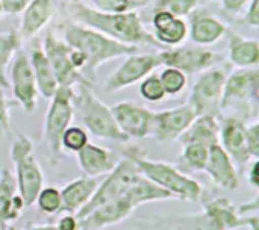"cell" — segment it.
Returning a JSON list of instances; mask_svg holds the SVG:
<instances>
[{
    "label": "cell",
    "mask_w": 259,
    "mask_h": 230,
    "mask_svg": "<svg viewBox=\"0 0 259 230\" xmlns=\"http://www.w3.org/2000/svg\"><path fill=\"white\" fill-rule=\"evenodd\" d=\"M67 12L76 20V23L91 27L118 42L129 45H150L161 47L155 36L146 30L141 17L138 12H121V14H108L100 12L82 2L68 3Z\"/></svg>",
    "instance_id": "1"
},
{
    "label": "cell",
    "mask_w": 259,
    "mask_h": 230,
    "mask_svg": "<svg viewBox=\"0 0 259 230\" xmlns=\"http://www.w3.org/2000/svg\"><path fill=\"white\" fill-rule=\"evenodd\" d=\"M165 200H173L171 194L140 174L123 196L109 200L93 209L85 217L77 218L79 230H105L111 226H117L134 215L140 206Z\"/></svg>",
    "instance_id": "2"
},
{
    "label": "cell",
    "mask_w": 259,
    "mask_h": 230,
    "mask_svg": "<svg viewBox=\"0 0 259 230\" xmlns=\"http://www.w3.org/2000/svg\"><path fill=\"white\" fill-rule=\"evenodd\" d=\"M64 41L82 56V74L91 83L96 82L97 68L102 64L138 53V47L118 42L91 27L82 26L71 20L65 21L64 24Z\"/></svg>",
    "instance_id": "3"
},
{
    "label": "cell",
    "mask_w": 259,
    "mask_h": 230,
    "mask_svg": "<svg viewBox=\"0 0 259 230\" xmlns=\"http://www.w3.org/2000/svg\"><path fill=\"white\" fill-rule=\"evenodd\" d=\"M121 156L129 158L138 168L140 174H143L156 187L165 190L168 194H171L173 199L190 203L202 202L205 194L203 185L190 174H185L181 170H178L175 164L150 159L146 155V152L141 150L138 146L124 147Z\"/></svg>",
    "instance_id": "4"
},
{
    "label": "cell",
    "mask_w": 259,
    "mask_h": 230,
    "mask_svg": "<svg viewBox=\"0 0 259 230\" xmlns=\"http://www.w3.org/2000/svg\"><path fill=\"white\" fill-rule=\"evenodd\" d=\"M259 102V70L238 68L228 74L220 102V115L226 114L244 123L255 117Z\"/></svg>",
    "instance_id": "5"
},
{
    "label": "cell",
    "mask_w": 259,
    "mask_h": 230,
    "mask_svg": "<svg viewBox=\"0 0 259 230\" xmlns=\"http://www.w3.org/2000/svg\"><path fill=\"white\" fill-rule=\"evenodd\" d=\"M74 112H77L83 129L94 136L121 144L129 141L120 130L111 108L93 93L91 85H77V93H74Z\"/></svg>",
    "instance_id": "6"
},
{
    "label": "cell",
    "mask_w": 259,
    "mask_h": 230,
    "mask_svg": "<svg viewBox=\"0 0 259 230\" xmlns=\"http://www.w3.org/2000/svg\"><path fill=\"white\" fill-rule=\"evenodd\" d=\"M74 93V88L58 86L52 99H49L50 103L46 112L42 140L46 147V156L52 167H58L62 159L61 138L65 129L71 126L73 117L76 114Z\"/></svg>",
    "instance_id": "7"
},
{
    "label": "cell",
    "mask_w": 259,
    "mask_h": 230,
    "mask_svg": "<svg viewBox=\"0 0 259 230\" xmlns=\"http://www.w3.org/2000/svg\"><path fill=\"white\" fill-rule=\"evenodd\" d=\"M9 156L14 164V177L17 182V190L24 202L26 208L33 206L38 193L44 188V173L38 164L33 152L32 140L17 132L12 140Z\"/></svg>",
    "instance_id": "8"
},
{
    "label": "cell",
    "mask_w": 259,
    "mask_h": 230,
    "mask_svg": "<svg viewBox=\"0 0 259 230\" xmlns=\"http://www.w3.org/2000/svg\"><path fill=\"white\" fill-rule=\"evenodd\" d=\"M226 67H211L202 71L200 77L193 85L188 97V105L196 115H214L220 117V102L223 96L225 82L228 77Z\"/></svg>",
    "instance_id": "9"
},
{
    "label": "cell",
    "mask_w": 259,
    "mask_h": 230,
    "mask_svg": "<svg viewBox=\"0 0 259 230\" xmlns=\"http://www.w3.org/2000/svg\"><path fill=\"white\" fill-rule=\"evenodd\" d=\"M138 176H140V171L135 167V164L129 158L121 156L117 165L114 167V170L108 173L103 180H100L91 200L82 208V211L76 217L82 218L87 214H90L93 209L99 208L100 205L123 196Z\"/></svg>",
    "instance_id": "10"
},
{
    "label": "cell",
    "mask_w": 259,
    "mask_h": 230,
    "mask_svg": "<svg viewBox=\"0 0 259 230\" xmlns=\"http://www.w3.org/2000/svg\"><path fill=\"white\" fill-rule=\"evenodd\" d=\"M42 52L53 70L56 82L59 86L74 88L77 85H91L90 80L83 77V74L73 65L71 62V47L61 38H58L53 32H47L42 39Z\"/></svg>",
    "instance_id": "11"
},
{
    "label": "cell",
    "mask_w": 259,
    "mask_h": 230,
    "mask_svg": "<svg viewBox=\"0 0 259 230\" xmlns=\"http://www.w3.org/2000/svg\"><path fill=\"white\" fill-rule=\"evenodd\" d=\"M9 86L15 103L21 106L26 114H33L38 102V86L29 62V56L23 52H17L11 61L9 71Z\"/></svg>",
    "instance_id": "12"
},
{
    "label": "cell",
    "mask_w": 259,
    "mask_h": 230,
    "mask_svg": "<svg viewBox=\"0 0 259 230\" xmlns=\"http://www.w3.org/2000/svg\"><path fill=\"white\" fill-rule=\"evenodd\" d=\"M161 65L158 53H143V55H129L126 61L105 80L103 91L105 93H115L124 88H129L149 74H152Z\"/></svg>",
    "instance_id": "13"
},
{
    "label": "cell",
    "mask_w": 259,
    "mask_h": 230,
    "mask_svg": "<svg viewBox=\"0 0 259 230\" xmlns=\"http://www.w3.org/2000/svg\"><path fill=\"white\" fill-rule=\"evenodd\" d=\"M161 65L173 67L188 74L202 73L214 67L219 61L215 52L202 45H182L165 49L158 53Z\"/></svg>",
    "instance_id": "14"
},
{
    "label": "cell",
    "mask_w": 259,
    "mask_h": 230,
    "mask_svg": "<svg viewBox=\"0 0 259 230\" xmlns=\"http://www.w3.org/2000/svg\"><path fill=\"white\" fill-rule=\"evenodd\" d=\"M132 230H223V227L205 211L194 214H170L140 217Z\"/></svg>",
    "instance_id": "15"
},
{
    "label": "cell",
    "mask_w": 259,
    "mask_h": 230,
    "mask_svg": "<svg viewBox=\"0 0 259 230\" xmlns=\"http://www.w3.org/2000/svg\"><path fill=\"white\" fill-rule=\"evenodd\" d=\"M196 117H197L196 112L188 103L171 109L155 112L150 136L162 144L175 143L190 127V124L194 121Z\"/></svg>",
    "instance_id": "16"
},
{
    "label": "cell",
    "mask_w": 259,
    "mask_h": 230,
    "mask_svg": "<svg viewBox=\"0 0 259 230\" xmlns=\"http://www.w3.org/2000/svg\"><path fill=\"white\" fill-rule=\"evenodd\" d=\"M120 130L129 140H144L152 133L153 111L135 102L124 100L111 108Z\"/></svg>",
    "instance_id": "17"
},
{
    "label": "cell",
    "mask_w": 259,
    "mask_h": 230,
    "mask_svg": "<svg viewBox=\"0 0 259 230\" xmlns=\"http://www.w3.org/2000/svg\"><path fill=\"white\" fill-rule=\"evenodd\" d=\"M219 144L234 161L237 168L244 170L252 161L246 147V123L231 115L219 117Z\"/></svg>",
    "instance_id": "18"
},
{
    "label": "cell",
    "mask_w": 259,
    "mask_h": 230,
    "mask_svg": "<svg viewBox=\"0 0 259 230\" xmlns=\"http://www.w3.org/2000/svg\"><path fill=\"white\" fill-rule=\"evenodd\" d=\"M205 173L209 176L212 183L223 191H237L240 188L238 168L220 144L209 147Z\"/></svg>",
    "instance_id": "19"
},
{
    "label": "cell",
    "mask_w": 259,
    "mask_h": 230,
    "mask_svg": "<svg viewBox=\"0 0 259 230\" xmlns=\"http://www.w3.org/2000/svg\"><path fill=\"white\" fill-rule=\"evenodd\" d=\"M188 17V33L196 45H212L219 42L228 32L226 24L206 9L196 8Z\"/></svg>",
    "instance_id": "20"
},
{
    "label": "cell",
    "mask_w": 259,
    "mask_h": 230,
    "mask_svg": "<svg viewBox=\"0 0 259 230\" xmlns=\"http://www.w3.org/2000/svg\"><path fill=\"white\" fill-rule=\"evenodd\" d=\"M26 209L23 199L18 194L14 173L5 167L0 171V230L12 226Z\"/></svg>",
    "instance_id": "21"
},
{
    "label": "cell",
    "mask_w": 259,
    "mask_h": 230,
    "mask_svg": "<svg viewBox=\"0 0 259 230\" xmlns=\"http://www.w3.org/2000/svg\"><path fill=\"white\" fill-rule=\"evenodd\" d=\"M77 165L83 176L90 177H102L114 170L120 158L106 147L88 143L82 150L76 153Z\"/></svg>",
    "instance_id": "22"
},
{
    "label": "cell",
    "mask_w": 259,
    "mask_h": 230,
    "mask_svg": "<svg viewBox=\"0 0 259 230\" xmlns=\"http://www.w3.org/2000/svg\"><path fill=\"white\" fill-rule=\"evenodd\" d=\"M53 15L55 0H30V3L21 12V20L17 32L21 42L35 38L50 23Z\"/></svg>",
    "instance_id": "23"
},
{
    "label": "cell",
    "mask_w": 259,
    "mask_h": 230,
    "mask_svg": "<svg viewBox=\"0 0 259 230\" xmlns=\"http://www.w3.org/2000/svg\"><path fill=\"white\" fill-rule=\"evenodd\" d=\"M99 183H100V177L82 176L64 185L61 188L62 212L77 215L82 211V208L91 200Z\"/></svg>",
    "instance_id": "24"
},
{
    "label": "cell",
    "mask_w": 259,
    "mask_h": 230,
    "mask_svg": "<svg viewBox=\"0 0 259 230\" xmlns=\"http://www.w3.org/2000/svg\"><path fill=\"white\" fill-rule=\"evenodd\" d=\"M152 26L155 30L153 36L161 45L176 47L182 44L188 36V24L185 20L168 12H153Z\"/></svg>",
    "instance_id": "25"
},
{
    "label": "cell",
    "mask_w": 259,
    "mask_h": 230,
    "mask_svg": "<svg viewBox=\"0 0 259 230\" xmlns=\"http://www.w3.org/2000/svg\"><path fill=\"white\" fill-rule=\"evenodd\" d=\"M229 61L238 68H253L259 64V44L256 39L246 38L240 33L228 30Z\"/></svg>",
    "instance_id": "26"
},
{
    "label": "cell",
    "mask_w": 259,
    "mask_h": 230,
    "mask_svg": "<svg viewBox=\"0 0 259 230\" xmlns=\"http://www.w3.org/2000/svg\"><path fill=\"white\" fill-rule=\"evenodd\" d=\"M219 117L214 115H199L190 124V127L179 138L181 144H202L205 147H212L219 144Z\"/></svg>",
    "instance_id": "27"
},
{
    "label": "cell",
    "mask_w": 259,
    "mask_h": 230,
    "mask_svg": "<svg viewBox=\"0 0 259 230\" xmlns=\"http://www.w3.org/2000/svg\"><path fill=\"white\" fill-rule=\"evenodd\" d=\"M29 62L36 80V86H38V94L44 99H52V96L55 94V91L58 89V82L56 77L53 74V70L42 52L41 47H33L30 55H29Z\"/></svg>",
    "instance_id": "28"
},
{
    "label": "cell",
    "mask_w": 259,
    "mask_h": 230,
    "mask_svg": "<svg viewBox=\"0 0 259 230\" xmlns=\"http://www.w3.org/2000/svg\"><path fill=\"white\" fill-rule=\"evenodd\" d=\"M209 149L202 144H182V152L178 156L176 168L185 174L205 171Z\"/></svg>",
    "instance_id": "29"
},
{
    "label": "cell",
    "mask_w": 259,
    "mask_h": 230,
    "mask_svg": "<svg viewBox=\"0 0 259 230\" xmlns=\"http://www.w3.org/2000/svg\"><path fill=\"white\" fill-rule=\"evenodd\" d=\"M21 39L17 30L0 32V88H9V82L6 79V68L11 64L15 53L20 50Z\"/></svg>",
    "instance_id": "30"
},
{
    "label": "cell",
    "mask_w": 259,
    "mask_h": 230,
    "mask_svg": "<svg viewBox=\"0 0 259 230\" xmlns=\"http://www.w3.org/2000/svg\"><path fill=\"white\" fill-rule=\"evenodd\" d=\"M33 205H36L39 212L44 215H56L62 212L61 190L58 187H44L38 193Z\"/></svg>",
    "instance_id": "31"
},
{
    "label": "cell",
    "mask_w": 259,
    "mask_h": 230,
    "mask_svg": "<svg viewBox=\"0 0 259 230\" xmlns=\"http://www.w3.org/2000/svg\"><path fill=\"white\" fill-rule=\"evenodd\" d=\"M159 80L162 83V88L165 91V96L170 97H176L179 94L184 93V89L187 88L188 83V76L173 67H165L161 74H159Z\"/></svg>",
    "instance_id": "32"
},
{
    "label": "cell",
    "mask_w": 259,
    "mask_h": 230,
    "mask_svg": "<svg viewBox=\"0 0 259 230\" xmlns=\"http://www.w3.org/2000/svg\"><path fill=\"white\" fill-rule=\"evenodd\" d=\"M90 143V135L82 126H70L61 138V149L68 153H77Z\"/></svg>",
    "instance_id": "33"
},
{
    "label": "cell",
    "mask_w": 259,
    "mask_h": 230,
    "mask_svg": "<svg viewBox=\"0 0 259 230\" xmlns=\"http://www.w3.org/2000/svg\"><path fill=\"white\" fill-rule=\"evenodd\" d=\"M196 8H199V0H156L153 5V12H168L175 17H188Z\"/></svg>",
    "instance_id": "34"
},
{
    "label": "cell",
    "mask_w": 259,
    "mask_h": 230,
    "mask_svg": "<svg viewBox=\"0 0 259 230\" xmlns=\"http://www.w3.org/2000/svg\"><path fill=\"white\" fill-rule=\"evenodd\" d=\"M90 2L93 3L91 8L108 14L131 12L144 5L143 0H90Z\"/></svg>",
    "instance_id": "35"
},
{
    "label": "cell",
    "mask_w": 259,
    "mask_h": 230,
    "mask_svg": "<svg viewBox=\"0 0 259 230\" xmlns=\"http://www.w3.org/2000/svg\"><path fill=\"white\" fill-rule=\"evenodd\" d=\"M140 96L152 103L161 102L167 97L158 74H149L146 79L140 82Z\"/></svg>",
    "instance_id": "36"
},
{
    "label": "cell",
    "mask_w": 259,
    "mask_h": 230,
    "mask_svg": "<svg viewBox=\"0 0 259 230\" xmlns=\"http://www.w3.org/2000/svg\"><path fill=\"white\" fill-rule=\"evenodd\" d=\"M17 103L12 100H8L3 89H0V138L5 136L11 130V115L9 111L15 106Z\"/></svg>",
    "instance_id": "37"
},
{
    "label": "cell",
    "mask_w": 259,
    "mask_h": 230,
    "mask_svg": "<svg viewBox=\"0 0 259 230\" xmlns=\"http://www.w3.org/2000/svg\"><path fill=\"white\" fill-rule=\"evenodd\" d=\"M246 147L252 159H259V123L246 126Z\"/></svg>",
    "instance_id": "38"
},
{
    "label": "cell",
    "mask_w": 259,
    "mask_h": 230,
    "mask_svg": "<svg viewBox=\"0 0 259 230\" xmlns=\"http://www.w3.org/2000/svg\"><path fill=\"white\" fill-rule=\"evenodd\" d=\"M0 3L3 8V14L17 15L23 12V9L30 3V0H0Z\"/></svg>",
    "instance_id": "39"
},
{
    "label": "cell",
    "mask_w": 259,
    "mask_h": 230,
    "mask_svg": "<svg viewBox=\"0 0 259 230\" xmlns=\"http://www.w3.org/2000/svg\"><path fill=\"white\" fill-rule=\"evenodd\" d=\"M244 21L247 26L256 29L259 26V0H250L247 6V12L244 17Z\"/></svg>",
    "instance_id": "40"
},
{
    "label": "cell",
    "mask_w": 259,
    "mask_h": 230,
    "mask_svg": "<svg viewBox=\"0 0 259 230\" xmlns=\"http://www.w3.org/2000/svg\"><path fill=\"white\" fill-rule=\"evenodd\" d=\"M58 230H79V220L74 214H65L55 224Z\"/></svg>",
    "instance_id": "41"
},
{
    "label": "cell",
    "mask_w": 259,
    "mask_h": 230,
    "mask_svg": "<svg viewBox=\"0 0 259 230\" xmlns=\"http://www.w3.org/2000/svg\"><path fill=\"white\" fill-rule=\"evenodd\" d=\"M258 165H259L258 159H252L250 167L247 168V183H249L255 191H258V188H259Z\"/></svg>",
    "instance_id": "42"
},
{
    "label": "cell",
    "mask_w": 259,
    "mask_h": 230,
    "mask_svg": "<svg viewBox=\"0 0 259 230\" xmlns=\"http://www.w3.org/2000/svg\"><path fill=\"white\" fill-rule=\"evenodd\" d=\"M250 0H222V8L226 11V12H231V14H237L240 12L246 5H249Z\"/></svg>",
    "instance_id": "43"
},
{
    "label": "cell",
    "mask_w": 259,
    "mask_h": 230,
    "mask_svg": "<svg viewBox=\"0 0 259 230\" xmlns=\"http://www.w3.org/2000/svg\"><path fill=\"white\" fill-rule=\"evenodd\" d=\"M258 196H256L255 199H252V200L243 203V205H241L240 208H237V209H238V214H240V215L246 217V215H256V214H258Z\"/></svg>",
    "instance_id": "44"
},
{
    "label": "cell",
    "mask_w": 259,
    "mask_h": 230,
    "mask_svg": "<svg viewBox=\"0 0 259 230\" xmlns=\"http://www.w3.org/2000/svg\"><path fill=\"white\" fill-rule=\"evenodd\" d=\"M23 230H58L53 224H27Z\"/></svg>",
    "instance_id": "45"
},
{
    "label": "cell",
    "mask_w": 259,
    "mask_h": 230,
    "mask_svg": "<svg viewBox=\"0 0 259 230\" xmlns=\"http://www.w3.org/2000/svg\"><path fill=\"white\" fill-rule=\"evenodd\" d=\"M64 5H68V3H76V2H80V0H61Z\"/></svg>",
    "instance_id": "46"
},
{
    "label": "cell",
    "mask_w": 259,
    "mask_h": 230,
    "mask_svg": "<svg viewBox=\"0 0 259 230\" xmlns=\"http://www.w3.org/2000/svg\"><path fill=\"white\" fill-rule=\"evenodd\" d=\"M3 15V8H2V3H0V17Z\"/></svg>",
    "instance_id": "47"
},
{
    "label": "cell",
    "mask_w": 259,
    "mask_h": 230,
    "mask_svg": "<svg viewBox=\"0 0 259 230\" xmlns=\"http://www.w3.org/2000/svg\"><path fill=\"white\" fill-rule=\"evenodd\" d=\"M6 230H15V227H14V226H9Z\"/></svg>",
    "instance_id": "48"
}]
</instances>
